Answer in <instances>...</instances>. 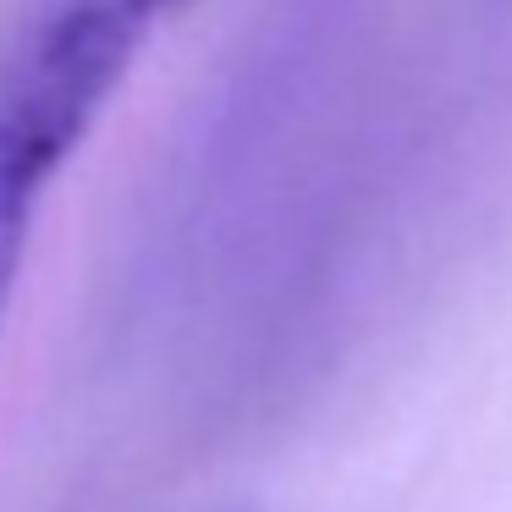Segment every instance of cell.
Wrapping results in <instances>:
<instances>
[{
  "label": "cell",
  "mask_w": 512,
  "mask_h": 512,
  "mask_svg": "<svg viewBox=\"0 0 512 512\" xmlns=\"http://www.w3.org/2000/svg\"><path fill=\"white\" fill-rule=\"evenodd\" d=\"M78 149L83 138L67 122H56L39 100H28L17 83L0 78V325H6L12 292L23 281L39 204Z\"/></svg>",
  "instance_id": "1"
},
{
  "label": "cell",
  "mask_w": 512,
  "mask_h": 512,
  "mask_svg": "<svg viewBox=\"0 0 512 512\" xmlns=\"http://www.w3.org/2000/svg\"><path fill=\"white\" fill-rule=\"evenodd\" d=\"M133 6H138V12H144V17H166L171 6H177V0H133Z\"/></svg>",
  "instance_id": "2"
}]
</instances>
